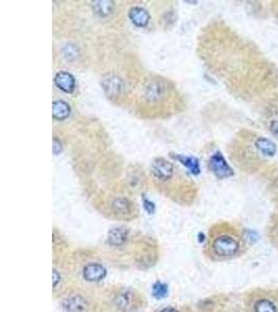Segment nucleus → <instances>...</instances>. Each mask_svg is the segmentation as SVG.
I'll return each instance as SVG.
<instances>
[{"label":"nucleus","instance_id":"nucleus-6","mask_svg":"<svg viewBox=\"0 0 278 312\" xmlns=\"http://www.w3.org/2000/svg\"><path fill=\"white\" fill-rule=\"evenodd\" d=\"M114 303L116 307L123 312H131L138 305L135 292L129 289H123L115 296Z\"/></svg>","mask_w":278,"mask_h":312},{"label":"nucleus","instance_id":"nucleus-7","mask_svg":"<svg viewBox=\"0 0 278 312\" xmlns=\"http://www.w3.org/2000/svg\"><path fill=\"white\" fill-rule=\"evenodd\" d=\"M54 83L65 93H72L75 88V78L67 71H60L54 76Z\"/></svg>","mask_w":278,"mask_h":312},{"label":"nucleus","instance_id":"nucleus-12","mask_svg":"<svg viewBox=\"0 0 278 312\" xmlns=\"http://www.w3.org/2000/svg\"><path fill=\"white\" fill-rule=\"evenodd\" d=\"M128 230L125 228H114L108 232L107 242L110 246L120 247L123 246L128 240Z\"/></svg>","mask_w":278,"mask_h":312},{"label":"nucleus","instance_id":"nucleus-20","mask_svg":"<svg viewBox=\"0 0 278 312\" xmlns=\"http://www.w3.org/2000/svg\"><path fill=\"white\" fill-rule=\"evenodd\" d=\"M63 150V146H62V143L60 140H58L57 138L53 139V154L54 155H58L62 152Z\"/></svg>","mask_w":278,"mask_h":312},{"label":"nucleus","instance_id":"nucleus-8","mask_svg":"<svg viewBox=\"0 0 278 312\" xmlns=\"http://www.w3.org/2000/svg\"><path fill=\"white\" fill-rule=\"evenodd\" d=\"M83 276L87 281L98 282L105 278L106 270L98 263H90L84 268Z\"/></svg>","mask_w":278,"mask_h":312},{"label":"nucleus","instance_id":"nucleus-15","mask_svg":"<svg viewBox=\"0 0 278 312\" xmlns=\"http://www.w3.org/2000/svg\"><path fill=\"white\" fill-rule=\"evenodd\" d=\"M112 209L119 215H126L133 211V203L126 198H117L113 201Z\"/></svg>","mask_w":278,"mask_h":312},{"label":"nucleus","instance_id":"nucleus-18","mask_svg":"<svg viewBox=\"0 0 278 312\" xmlns=\"http://www.w3.org/2000/svg\"><path fill=\"white\" fill-rule=\"evenodd\" d=\"M169 288L168 285L166 283L157 281L153 286H152V295L155 299H164L168 296Z\"/></svg>","mask_w":278,"mask_h":312},{"label":"nucleus","instance_id":"nucleus-5","mask_svg":"<svg viewBox=\"0 0 278 312\" xmlns=\"http://www.w3.org/2000/svg\"><path fill=\"white\" fill-rule=\"evenodd\" d=\"M102 87L108 98H117L124 93L126 85L120 77L110 75L102 80Z\"/></svg>","mask_w":278,"mask_h":312},{"label":"nucleus","instance_id":"nucleus-3","mask_svg":"<svg viewBox=\"0 0 278 312\" xmlns=\"http://www.w3.org/2000/svg\"><path fill=\"white\" fill-rule=\"evenodd\" d=\"M151 174L155 180L160 182L169 181L174 177V164L163 157L155 158L151 163Z\"/></svg>","mask_w":278,"mask_h":312},{"label":"nucleus","instance_id":"nucleus-25","mask_svg":"<svg viewBox=\"0 0 278 312\" xmlns=\"http://www.w3.org/2000/svg\"><path fill=\"white\" fill-rule=\"evenodd\" d=\"M161 312H178V311L174 308H166V309H163Z\"/></svg>","mask_w":278,"mask_h":312},{"label":"nucleus","instance_id":"nucleus-10","mask_svg":"<svg viewBox=\"0 0 278 312\" xmlns=\"http://www.w3.org/2000/svg\"><path fill=\"white\" fill-rule=\"evenodd\" d=\"M128 17L137 27H146L150 21V15L141 7H134L129 10Z\"/></svg>","mask_w":278,"mask_h":312},{"label":"nucleus","instance_id":"nucleus-14","mask_svg":"<svg viewBox=\"0 0 278 312\" xmlns=\"http://www.w3.org/2000/svg\"><path fill=\"white\" fill-rule=\"evenodd\" d=\"M171 157H173L174 159L180 161L183 166L189 169V171L194 174V175H198L200 174V166H199V161L196 157L194 156H185V155H180V154H170Z\"/></svg>","mask_w":278,"mask_h":312},{"label":"nucleus","instance_id":"nucleus-22","mask_svg":"<svg viewBox=\"0 0 278 312\" xmlns=\"http://www.w3.org/2000/svg\"><path fill=\"white\" fill-rule=\"evenodd\" d=\"M269 129L274 137L278 138V120H273L270 122Z\"/></svg>","mask_w":278,"mask_h":312},{"label":"nucleus","instance_id":"nucleus-17","mask_svg":"<svg viewBox=\"0 0 278 312\" xmlns=\"http://www.w3.org/2000/svg\"><path fill=\"white\" fill-rule=\"evenodd\" d=\"M93 9L101 17H107L114 12L115 3L113 2H95L93 3Z\"/></svg>","mask_w":278,"mask_h":312},{"label":"nucleus","instance_id":"nucleus-13","mask_svg":"<svg viewBox=\"0 0 278 312\" xmlns=\"http://www.w3.org/2000/svg\"><path fill=\"white\" fill-rule=\"evenodd\" d=\"M71 113V108L70 105L63 100H58L53 102V106H52V115H53V119L58 120V121H63L66 120Z\"/></svg>","mask_w":278,"mask_h":312},{"label":"nucleus","instance_id":"nucleus-19","mask_svg":"<svg viewBox=\"0 0 278 312\" xmlns=\"http://www.w3.org/2000/svg\"><path fill=\"white\" fill-rule=\"evenodd\" d=\"M76 48L72 46V45H68L67 47L64 48V54L67 60H73L75 59L76 57Z\"/></svg>","mask_w":278,"mask_h":312},{"label":"nucleus","instance_id":"nucleus-23","mask_svg":"<svg viewBox=\"0 0 278 312\" xmlns=\"http://www.w3.org/2000/svg\"><path fill=\"white\" fill-rule=\"evenodd\" d=\"M247 233H248V235H246V238H247V240H249L251 243H254L255 241L258 240V235L256 234V232L248 230Z\"/></svg>","mask_w":278,"mask_h":312},{"label":"nucleus","instance_id":"nucleus-9","mask_svg":"<svg viewBox=\"0 0 278 312\" xmlns=\"http://www.w3.org/2000/svg\"><path fill=\"white\" fill-rule=\"evenodd\" d=\"M88 306L87 300L80 295L70 296L63 302V308L66 312H86Z\"/></svg>","mask_w":278,"mask_h":312},{"label":"nucleus","instance_id":"nucleus-11","mask_svg":"<svg viewBox=\"0 0 278 312\" xmlns=\"http://www.w3.org/2000/svg\"><path fill=\"white\" fill-rule=\"evenodd\" d=\"M254 147L264 156L273 157L277 153V147L273 141L265 137H258L254 140Z\"/></svg>","mask_w":278,"mask_h":312},{"label":"nucleus","instance_id":"nucleus-1","mask_svg":"<svg viewBox=\"0 0 278 312\" xmlns=\"http://www.w3.org/2000/svg\"><path fill=\"white\" fill-rule=\"evenodd\" d=\"M168 93V85L163 80H151L142 91V99L147 104L161 103Z\"/></svg>","mask_w":278,"mask_h":312},{"label":"nucleus","instance_id":"nucleus-2","mask_svg":"<svg viewBox=\"0 0 278 312\" xmlns=\"http://www.w3.org/2000/svg\"><path fill=\"white\" fill-rule=\"evenodd\" d=\"M240 247L237 238L229 234H221L215 237L212 245L214 253L221 257H228L236 254Z\"/></svg>","mask_w":278,"mask_h":312},{"label":"nucleus","instance_id":"nucleus-24","mask_svg":"<svg viewBox=\"0 0 278 312\" xmlns=\"http://www.w3.org/2000/svg\"><path fill=\"white\" fill-rule=\"evenodd\" d=\"M60 279H61L60 274L54 270L53 271V287H55V286L58 285V283L60 282Z\"/></svg>","mask_w":278,"mask_h":312},{"label":"nucleus","instance_id":"nucleus-16","mask_svg":"<svg viewBox=\"0 0 278 312\" xmlns=\"http://www.w3.org/2000/svg\"><path fill=\"white\" fill-rule=\"evenodd\" d=\"M253 312H278V309L274 302L263 298L253 304Z\"/></svg>","mask_w":278,"mask_h":312},{"label":"nucleus","instance_id":"nucleus-21","mask_svg":"<svg viewBox=\"0 0 278 312\" xmlns=\"http://www.w3.org/2000/svg\"><path fill=\"white\" fill-rule=\"evenodd\" d=\"M144 208L147 210L148 213H153L154 210H155V206L154 204L152 203L151 201L147 200L146 198H144Z\"/></svg>","mask_w":278,"mask_h":312},{"label":"nucleus","instance_id":"nucleus-4","mask_svg":"<svg viewBox=\"0 0 278 312\" xmlns=\"http://www.w3.org/2000/svg\"><path fill=\"white\" fill-rule=\"evenodd\" d=\"M209 168L218 179H225L233 176V170L230 168L221 152L214 153L209 161Z\"/></svg>","mask_w":278,"mask_h":312}]
</instances>
